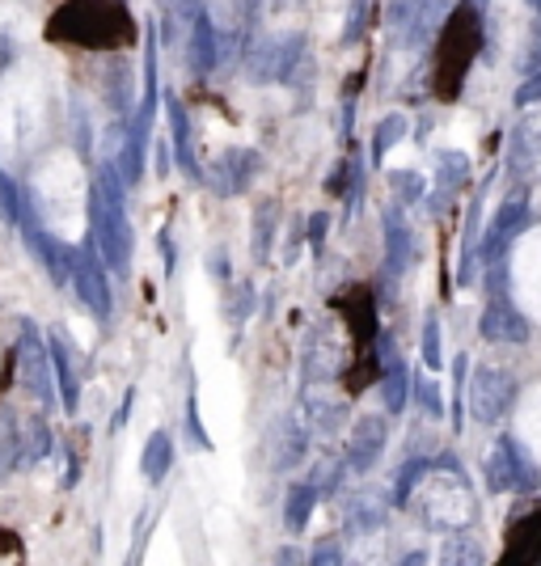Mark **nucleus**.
I'll return each mask as SVG.
<instances>
[{
	"instance_id": "1",
	"label": "nucleus",
	"mask_w": 541,
	"mask_h": 566,
	"mask_svg": "<svg viewBox=\"0 0 541 566\" xmlns=\"http://www.w3.org/2000/svg\"><path fill=\"white\" fill-rule=\"evenodd\" d=\"M47 35L55 42H77V47L106 51V47H127L136 38V22L123 9V0H68L51 17Z\"/></svg>"
},
{
	"instance_id": "2",
	"label": "nucleus",
	"mask_w": 541,
	"mask_h": 566,
	"mask_svg": "<svg viewBox=\"0 0 541 566\" xmlns=\"http://www.w3.org/2000/svg\"><path fill=\"white\" fill-rule=\"evenodd\" d=\"M482 47V26H478V13L474 4H457V13L444 22L440 30V47H436V98L453 102L462 93L465 73L474 64Z\"/></svg>"
},
{
	"instance_id": "3",
	"label": "nucleus",
	"mask_w": 541,
	"mask_h": 566,
	"mask_svg": "<svg viewBox=\"0 0 541 566\" xmlns=\"http://www.w3.org/2000/svg\"><path fill=\"white\" fill-rule=\"evenodd\" d=\"M335 309H339L343 322H348L355 351H373V339H377V309H373L368 288H348V292L335 301Z\"/></svg>"
},
{
	"instance_id": "4",
	"label": "nucleus",
	"mask_w": 541,
	"mask_h": 566,
	"mask_svg": "<svg viewBox=\"0 0 541 566\" xmlns=\"http://www.w3.org/2000/svg\"><path fill=\"white\" fill-rule=\"evenodd\" d=\"M297 51H301V42L292 35H270L263 38L254 51H250V68L259 80H267V76H279L292 68V60H297Z\"/></svg>"
},
{
	"instance_id": "5",
	"label": "nucleus",
	"mask_w": 541,
	"mask_h": 566,
	"mask_svg": "<svg viewBox=\"0 0 541 566\" xmlns=\"http://www.w3.org/2000/svg\"><path fill=\"white\" fill-rule=\"evenodd\" d=\"M512 380L503 377V373H482V377L474 380V415L482 418V423H491V418H500L507 406H512Z\"/></svg>"
},
{
	"instance_id": "6",
	"label": "nucleus",
	"mask_w": 541,
	"mask_h": 566,
	"mask_svg": "<svg viewBox=\"0 0 541 566\" xmlns=\"http://www.w3.org/2000/svg\"><path fill=\"white\" fill-rule=\"evenodd\" d=\"M386 444V423L381 418H360L355 423V436H351V465L355 469H368Z\"/></svg>"
},
{
	"instance_id": "7",
	"label": "nucleus",
	"mask_w": 541,
	"mask_h": 566,
	"mask_svg": "<svg viewBox=\"0 0 541 566\" xmlns=\"http://www.w3.org/2000/svg\"><path fill=\"white\" fill-rule=\"evenodd\" d=\"M482 335L491 342H525L529 326H525V317H520L516 309L495 304V309H487V317H482Z\"/></svg>"
},
{
	"instance_id": "8",
	"label": "nucleus",
	"mask_w": 541,
	"mask_h": 566,
	"mask_svg": "<svg viewBox=\"0 0 541 566\" xmlns=\"http://www.w3.org/2000/svg\"><path fill=\"white\" fill-rule=\"evenodd\" d=\"M507 545H512V550H507V563H520V558L533 563V558H541V507L533 516H525V525H516Z\"/></svg>"
},
{
	"instance_id": "9",
	"label": "nucleus",
	"mask_w": 541,
	"mask_h": 566,
	"mask_svg": "<svg viewBox=\"0 0 541 566\" xmlns=\"http://www.w3.org/2000/svg\"><path fill=\"white\" fill-rule=\"evenodd\" d=\"M520 228H525V207H520V203H507V207L500 212V221H495L491 246H495V250L507 246V237H512V232H520Z\"/></svg>"
},
{
	"instance_id": "10",
	"label": "nucleus",
	"mask_w": 541,
	"mask_h": 566,
	"mask_svg": "<svg viewBox=\"0 0 541 566\" xmlns=\"http://www.w3.org/2000/svg\"><path fill=\"white\" fill-rule=\"evenodd\" d=\"M165 465H169V440H165V436H153V440H149V453H144V474H149V478H161Z\"/></svg>"
},
{
	"instance_id": "11",
	"label": "nucleus",
	"mask_w": 541,
	"mask_h": 566,
	"mask_svg": "<svg viewBox=\"0 0 541 566\" xmlns=\"http://www.w3.org/2000/svg\"><path fill=\"white\" fill-rule=\"evenodd\" d=\"M165 9H169L174 17H183V13H194V9H199V0H165Z\"/></svg>"
},
{
	"instance_id": "12",
	"label": "nucleus",
	"mask_w": 541,
	"mask_h": 566,
	"mask_svg": "<svg viewBox=\"0 0 541 566\" xmlns=\"http://www.w3.org/2000/svg\"><path fill=\"white\" fill-rule=\"evenodd\" d=\"M533 98H541V76L533 80V85H529V89H520V106H529Z\"/></svg>"
},
{
	"instance_id": "13",
	"label": "nucleus",
	"mask_w": 541,
	"mask_h": 566,
	"mask_svg": "<svg viewBox=\"0 0 541 566\" xmlns=\"http://www.w3.org/2000/svg\"><path fill=\"white\" fill-rule=\"evenodd\" d=\"M533 4H538V9H541V0H533Z\"/></svg>"
}]
</instances>
